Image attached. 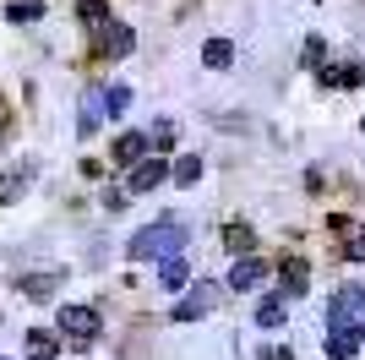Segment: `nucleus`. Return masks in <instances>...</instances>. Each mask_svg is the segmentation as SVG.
Here are the masks:
<instances>
[{"instance_id":"obj_19","label":"nucleus","mask_w":365,"mask_h":360,"mask_svg":"<svg viewBox=\"0 0 365 360\" xmlns=\"http://www.w3.org/2000/svg\"><path fill=\"white\" fill-rule=\"evenodd\" d=\"M125 109H131V88H125V82H115V88H104V115H115V120H120Z\"/></svg>"},{"instance_id":"obj_13","label":"nucleus","mask_w":365,"mask_h":360,"mask_svg":"<svg viewBox=\"0 0 365 360\" xmlns=\"http://www.w3.org/2000/svg\"><path fill=\"white\" fill-rule=\"evenodd\" d=\"M202 66L229 71V66H235V44H229V39H207V44H202Z\"/></svg>"},{"instance_id":"obj_23","label":"nucleus","mask_w":365,"mask_h":360,"mask_svg":"<svg viewBox=\"0 0 365 360\" xmlns=\"http://www.w3.org/2000/svg\"><path fill=\"white\" fill-rule=\"evenodd\" d=\"M76 6H82V22H98V28L109 22V6H104V0H76Z\"/></svg>"},{"instance_id":"obj_11","label":"nucleus","mask_w":365,"mask_h":360,"mask_svg":"<svg viewBox=\"0 0 365 360\" xmlns=\"http://www.w3.org/2000/svg\"><path fill=\"white\" fill-rule=\"evenodd\" d=\"M365 66H322V88H360Z\"/></svg>"},{"instance_id":"obj_17","label":"nucleus","mask_w":365,"mask_h":360,"mask_svg":"<svg viewBox=\"0 0 365 360\" xmlns=\"http://www.w3.org/2000/svg\"><path fill=\"white\" fill-rule=\"evenodd\" d=\"M322 349H327V360H354V355H360V339H344V333H327V339H322Z\"/></svg>"},{"instance_id":"obj_4","label":"nucleus","mask_w":365,"mask_h":360,"mask_svg":"<svg viewBox=\"0 0 365 360\" xmlns=\"http://www.w3.org/2000/svg\"><path fill=\"white\" fill-rule=\"evenodd\" d=\"M213 300H218V289H213V284H197V289H191V295H185L169 316H175V322H202V316L213 311Z\"/></svg>"},{"instance_id":"obj_3","label":"nucleus","mask_w":365,"mask_h":360,"mask_svg":"<svg viewBox=\"0 0 365 360\" xmlns=\"http://www.w3.org/2000/svg\"><path fill=\"white\" fill-rule=\"evenodd\" d=\"M55 333H61V339H71L76 349H88L93 339L104 333V316L93 311V306H61V311H55Z\"/></svg>"},{"instance_id":"obj_16","label":"nucleus","mask_w":365,"mask_h":360,"mask_svg":"<svg viewBox=\"0 0 365 360\" xmlns=\"http://www.w3.org/2000/svg\"><path fill=\"white\" fill-rule=\"evenodd\" d=\"M98 93H104V88H93L88 99H82V120H76L82 136H93V131H98V120H104V99H98Z\"/></svg>"},{"instance_id":"obj_26","label":"nucleus","mask_w":365,"mask_h":360,"mask_svg":"<svg viewBox=\"0 0 365 360\" xmlns=\"http://www.w3.org/2000/svg\"><path fill=\"white\" fill-rule=\"evenodd\" d=\"M344 256H349V262H365V235H349V246H344Z\"/></svg>"},{"instance_id":"obj_14","label":"nucleus","mask_w":365,"mask_h":360,"mask_svg":"<svg viewBox=\"0 0 365 360\" xmlns=\"http://www.w3.org/2000/svg\"><path fill=\"white\" fill-rule=\"evenodd\" d=\"M169 180H175V186H197V180H202V153L175 159V164H169Z\"/></svg>"},{"instance_id":"obj_20","label":"nucleus","mask_w":365,"mask_h":360,"mask_svg":"<svg viewBox=\"0 0 365 360\" xmlns=\"http://www.w3.org/2000/svg\"><path fill=\"white\" fill-rule=\"evenodd\" d=\"M251 240H257V235H251V224H229V229H224V246H229L235 256H251Z\"/></svg>"},{"instance_id":"obj_22","label":"nucleus","mask_w":365,"mask_h":360,"mask_svg":"<svg viewBox=\"0 0 365 360\" xmlns=\"http://www.w3.org/2000/svg\"><path fill=\"white\" fill-rule=\"evenodd\" d=\"M6 16H11V22H38V16H44V6H38V0H11V6H6Z\"/></svg>"},{"instance_id":"obj_7","label":"nucleus","mask_w":365,"mask_h":360,"mask_svg":"<svg viewBox=\"0 0 365 360\" xmlns=\"http://www.w3.org/2000/svg\"><path fill=\"white\" fill-rule=\"evenodd\" d=\"M142 153H148V131H125V136H115V164H120V169H137V164H142Z\"/></svg>"},{"instance_id":"obj_15","label":"nucleus","mask_w":365,"mask_h":360,"mask_svg":"<svg viewBox=\"0 0 365 360\" xmlns=\"http://www.w3.org/2000/svg\"><path fill=\"white\" fill-rule=\"evenodd\" d=\"M305 284H311L305 262H284V268H278V289H284V295H305Z\"/></svg>"},{"instance_id":"obj_5","label":"nucleus","mask_w":365,"mask_h":360,"mask_svg":"<svg viewBox=\"0 0 365 360\" xmlns=\"http://www.w3.org/2000/svg\"><path fill=\"white\" fill-rule=\"evenodd\" d=\"M262 279H267V262H262V256H235V268H229V289H257Z\"/></svg>"},{"instance_id":"obj_21","label":"nucleus","mask_w":365,"mask_h":360,"mask_svg":"<svg viewBox=\"0 0 365 360\" xmlns=\"http://www.w3.org/2000/svg\"><path fill=\"white\" fill-rule=\"evenodd\" d=\"M148 148H158V159H164V153L175 148V126H169V120H153V131H148Z\"/></svg>"},{"instance_id":"obj_9","label":"nucleus","mask_w":365,"mask_h":360,"mask_svg":"<svg viewBox=\"0 0 365 360\" xmlns=\"http://www.w3.org/2000/svg\"><path fill=\"white\" fill-rule=\"evenodd\" d=\"M257 322L262 328H284V322H289V300L284 295H262L257 300Z\"/></svg>"},{"instance_id":"obj_24","label":"nucleus","mask_w":365,"mask_h":360,"mask_svg":"<svg viewBox=\"0 0 365 360\" xmlns=\"http://www.w3.org/2000/svg\"><path fill=\"white\" fill-rule=\"evenodd\" d=\"M322 55H327V44L311 33V39H305V66H322Z\"/></svg>"},{"instance_id":"obj_25","label":"nucleus","mask_w":365,"mask_h":360,"mask_svg":"<svg viewBox=\"0 0 365 360\" xmlns=\"http://www.w3.org/2000/svg\"><path fill=\"white\" fill-rule=\"evenodd\" d=\"M262 360H294V344H262Z\"/></svg>"},{"instance_id":"obj_8","label":"nucleus","mask_w":365,"mask_h":360,"mask_svg":"<svg viewBox=\"0 0 365 360\" xmlns=\"http://www.w3.org/2000/svg\"><path fill=\"white\" fill-rule=\"evenodd\" d=\"M164 180H169L164 159H142V164L131 169V191H153V186H164Z\"/></svg>"},{"instance_id":"obj_6","label":"nucleus","mask_w":365,"mask_h":360,"mask_svg":"<svg viewBox=\"0 0 365 360\" xmlns=\"http://www.w3.org/2000/svg\"><path fill=\"white\" fill-rule=\"evenodd\" d=\"M22 355H28V360H55V355H61V333L28 328V339H22Z\"/></svg>"},{"instance_id":"obj_2","label":"nucleus","mask_w":365,"mask_h":360,"mask_svg":"<svg viewBox=\"0 0 365 360\" xmlns=\"http://www.w3.org/2000/svg\"><path fill=\"white\" fill-rule=\"evenodd\" d=\"M327 333L344 339H365V284H344L327 306Z\"/></svg>"},{"instance_id":"obj_10","label":"nucleus","mask_w":365,"mask_h":360,"mask_svg":"<svg viewBox=\"0 0 365 360\" xmlns=\"http://www.w3.org/2000/svg\"><path fill=\"white\" fill-rule=\"evenodd\" d=\"M131 44H137V33L125 28V22H109V28H104V55H109V60L131 55Z\"/></svg>"},{"instance_id":"obj_18","label":"nucleus","mask_w":365,"mask_h":360,"mask_svg":"<svg viewBox=\"0 0 365 360\" xmlns=\"http://www.w3.org/2000/svg\"><path fill=\"white\" fill-rule=\"evenodd\" d=\"M61 279H66L61 268H55V273H28V279H22V295H55Z\"/></svg>"},{"instance_id":"obj_12","label":"nucleus","mask_w":365,"mask_h":360,"mask_svg":"<svg viewBox=\"0 0 365 360\" xmlns=\"http://www.w3.org/2000/svg\"><path fill=\"white\" fill-rule=\"evenodd\" d=\"M158 284H164V289H185V284H191V262H185V256L158 262Z\"/></svg>"},{"instance_id":"obj_1","label":"nucleus","mask_w":365,"mask_h":360,"mask_svg":"<svg viewBox=\"0 0 365 360\" xmlns=\"http://www.w3.org/2000/svg\"><path fill=\"white\" fill-rule=\"evenodd\" d=\"M180 246H185V224L180 219H153L148 229H137L131 235V262H169V256H180Z\"/></svg>"}]
</instances>
